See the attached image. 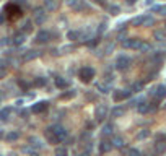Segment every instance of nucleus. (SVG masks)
<instances>
[{"label": "nucleus", "mask_w": 166, "mask_h": 156, "mask_svg": "<svg viewBox=\"0 0 166 156\" xmlns=\"http://www.w3.org/2000/svg\"><path fill=\"white\" fill-rule=\"evenodd\" d=\"M5 16L8 20H12V21H17V20H20L21 16H23V11H21V8L17 3H8L5 7Z\"/></svg>", "instance_id": "f257e3e1"}, {"label": "nucleus", "mask_w": 166, "mask_h": 156, "mask_svg": "<svg viewBox=\"0 0 166 156\" xmlns=\"http://www.w3.org/2000/svg\"><path fill=\"white\" fill-rule=\"evenodd\" d=\"M78 78H80L83 83H91V80L95 78V68L88 67V65L82 67L80 70H78Z\"/></svg>", "instance_id": "f03ea898"}, {"label": "nucleus", "mask_w": 166, "mask_h": 156, "mask_svg": "<svg viewBox=\"0 0 166 156\" xmlns=\"http://www.w3.org/2000/svg\"><path fill=\"white\" fill-rule=\"evenodd\" d=\"M65 5L70 7V8L75 10V11H86L90 8L86 0H65Z\"/></svg>", "instance_id": "7ed1b4c3"}, {"label": "nucleus", "mask_w": 166, "mask_h": 156, "mask_svg": "<svg viewBox=\"0 0 166 156\" xmlns=\"http://www.w3.org/2000/svg\"><path fill=\"white\" fill-rule=\"evenodd\" d=\"M142 44H143V41L137 39V38H129V39H124V42H122L124 49H130V51H140Z\"/></svg>", "instance_id": "20e7f679"}, {"label": "nucleus", "mask_w": 166, "mask_h": 156, "mask_svg": "<svg viewBox=\"0 0 166 156\" xmlns=\"http://www.w3.org/2000/svg\"><path fill=\"white\" fill-rule=\"evenodd\" d=\"M130 63H132L130 57L121 54V55H117V59H116V68L121 70V72H124V70H127L129 67H130Z\"/></svg>", "instance_id": "39448f33"}, {"label": "nucleus", "mask_w": 166, "mask_h": 156, "mask_svg": "<svg viewBox=\"0 0 166 156\" xmlns=\"http://www.w3.org/2000/svg\"><path fill=\"white\" fill-rule=\"evenodd\" d=\"M49 130L57 137V140H59V141H64V140L67 138V130L64 129L62 125H59V124H55V125H52V127H49Z\"/></svg>", "instance_id": "423d86ee"}, {"label": "nucleus", "mask_w": 166, "mask_h": 156, "mask_svg": "<svg viewBox=\"0 0 166 156\" xmlns=\"http://www.w3.org/2000/svg\"><path fill=\"white\" fill-rule=\"evenodd\" d=\"M150 94L153 96L156 101H163V99L166 98V86L164 85H158V86H155L150 91Z\"/></svg>", "instance_id": "0eeeda50"}, {"label": "nucleus", "mask_w": 166, "mask_h": 156, "mask_svg": "<svg viewBox=\"0 0 166 156\" xmlns=\"http://www.w3.org/2000/svg\"><path fill=\"white\" fill-rule=\"evenodd\" d=\"M129 96H130V91H127V89H116V91H114V94H112V99L116 103H121V101H124V99H127Z\"/></svg>", "instance_id": "6e6552de"}, {"label": "nucleus", "mask_w": 166, "mask_h": 156, "mask_svg": "<svg viewBox=\"0 0 166 156\" xmlns=\"http://www.w3.org/2000/svg\"><path fill=\"white\" fill-rule=\"evenodd\" d=\"M49 39H50V33L49 31H46V30H41L38 34H36V42L38 44H46V42H49Z\"/></svg>", "instance_id": "1a4fd4ad"}, {"label": "nucleus", "mask_w": 166, "mask_h": 156, "mask_svg": "<svg viewBox=\"0 0 166 156\" xmlns=\"http://www.w3.org/2000/svg\"><path fill=\"white\" fill-rule=\"evenodd\" d=\"M107 114V106L106 104H98L96 109H95V117L96 120H103Z\"/></svg>", "instance_id": "9d476101"}, {"label": "nucleus", "mask_w": 166, "mask_h": 156, "mask_svg": "<svg viewBox=\"0 0 166 156\" xmlns=\"http://www.w3.org/2000/svg\"><path fill=\"white\" fill-rule=\"evenodd\" d=\"M26 36H28V34H25L23 31H18L15 36H13L12 44H13V46H21V44H23V42L26 41Z\"/></svg>", "instance_id": "9b49d317"}, {"label": "nucleus", "mask_w": 166, "mask_h": 156, "mask_svg": "<svg viewBox=\"0 0 166 156\" xmlns=\"http://www.w3.org/2000/svg\"><path fill=\"white\" fill-rule=\"evenodd\" d=\"M46 109H47V101H39V103L33 104V108H31V111L34 114H41V112H44Z\"/></svg>", "instance_id": "f8f14e48"}, {"label": "nucleus", "mask_w": 166, "mask_h": 156, "mask_svg": "<svg viewBox=\"0 0 166 156\" xmlns=\"http://www.w3.org/2000/svg\"><path fill=\"white\" fill-rule=\"evenodd\" d=\"M34 21L38 25H42L46 21V13H44V10H42V8H36L34 10Z\"/></svg>", "instance_id": "ddd939ff"}, {"label": "nucleus", "mask_w": 166, "mask_h": 156, "mask_svg": "<svg viewBox=\"0 0 166 156\" xmlns=\"http://www.w3.org/2000/svg\"><path fill=\"white\" fill-rule=\"evenodd\" d=\"M54 83H55V86L57 88H59V89H65L67 86H69V80H65V78H64V76H59V75H57L55 78H54Z\"/></svg>", "instance_id": "4468645a"}, {"label": "nucleus", "mask_w": 166, "mask_h": 156, "mask_svg": "<svg viewBox=\"0 0 166 156\" xmlns=\"http://www.w3.org/2000/svg\"><path fill=\"white\" fill-rule=\"evenodd\" d=\"M126 111L127 109L124 108V106H116V108L111 111V117H122L126 114Z\"/></svg>", "instance_id": "2eb2a0df"}, {"label": "nucleus", "mask_w": 166, "mask_h": 156, "mask_svg": "<svg viewBox=\"0 0 166 156\" xmlns=\"http://www.w3.org/2000/svg\"><path fill=\"white\" fill-rule=\"evenodd\" d=\"M112 148H114L112 143H111V141H107V140H103V141L99 143V151H101V153H107V151H111Z\"/></svg>", "instance_id": "dca6fc26"}, {"label": "nucleus", "mask_w": 166, "mask_h": 156, "mask_svg": "<svg viewBox=\"0 0 166 156\" xmlns=\"http://www.w3.org/2000/svg\"><path fill=\"white\" fill-rule=\"evenodd\" d=\"M39 54H41V52H38V51H30V52H26V54L23 55V60H25V62L33 60V59H36V57H39Z\"/></svg>", "instance_id": "f3484780"}, {"label": "nucleus", "mask_w": 166, "mask_h": 156, "mask_svg": "<svg viewBox=\"0 0 166 156\" xmlns=\"http://www.w3.org/2000/svg\"><path fill=\"white\" fill-rule=\"evenodd\" d=\"M67 38H69L70 41L82 39V31H69V33H67Z\"/></svg>", "instance_id": "a211bd4d"}, {"label": "nucleus", "mask_w": 166, "mask_h": 156, "mask_svg": "<svg viewBox=\"0 0 166 156\" xmlns=\"http://www.w3.org/2000/svg\"><path fill=\"white\" fill-rule=\"evenodd\" d=\"M137 109H139L140 114H147V112H150V103H145V101H143V103L139 104V108H137Z\"/></svg>", "instance_id": "6ab92c4d"}, {"label": "nucleus", "mask_w": 166, "mask_h": 156, "mask_svg": "<svg viewBox=\"0 0 166 156\" xmlns=\"http://www.w3.org/2000/svg\"><path fill=\"white\" fill-rule=\"evenodd\" d=\"M153 38H155L156 41H164V39H166V31H164V30H156V31L153 33Z\"/></svg>", "instance_id": "aec40b11"}, {"label": "nucleus", "mask_w": 166, "mask_h": 156, "mask_svg": "<svg viewBox=\"0 0 166 156\" xmlns=\"http://www.w3.org/2000/svg\"><path fill=\"white\" fill-rule=\"evenodd\" d=\"M55 156H69V150L65 146H57L55 148V151H54Z\"/></svg>", "instance_id": "412c9836"}, {"label": "nucleus", "mask_w": 166, "mask_h": 156, "mask_svg": "<svg viewBox=\"0 0 166 156\" xmlns=\"http://www.w3.org/2000/svg\"><path fill=\"white\" fill-rule=\"evenodd\" d=\"M21 31H23L25 34H28V33H31L33 31V23L30 20H26L25 23H23V28H21Z\"/></svg>", "instance_id": "4be33fe9"}, {"label": "nucleus", "mask_w": 166, "mask_h": 156, "mask_svg": "<svg viewBox=\"0 0 166 156\" xmlns=\"http://www.w3.org/2000/svg\"><path fill=\"white\" fill-rule=\"evenodd\" d=\"M153 11L158 13V15H161V16H166V5H156V7H153Z\"/></svg>", "instance_id": "5701e85b"}, {"label": "nucleus", "mask_w": 166, "mask_h": 156, "mask_svg": "<svg viewBox=\"0 0 166 156\" xmlns=\"http://www.w3.org/2000/svg\"><path fill=\"white\" fill-rule=\"evenodd\" d=\"M143 20H145V15L135 16V18L130 21V25H132V26H142V25H143Z\"/></svg>", "instance_id": "b1692460"}, {"label": "nucleus", "mask_w": 166, "mask_h": 156, "mask_svg": "<svg viewBox=\"0 0 166 156\" xmlns=\"http://www.w3.org/2000/svg\"><path fill=\"white\" fill-rule=\"evenodd\" d=\"M143 89V81H137L132 85V88H130V93H139V91Z\"/></svg>", "instance_id": "393cba45"}, {"label": "nucleus", "mask_w": 166, "mask_h": 156, "mask_svg": "<svg viewBox=\"0 0 166 156\" xmlns=\"http://www.w3.org/2000/svg\"><path fill=\"white\" fill-rule=\"evenodd\" d=\"M12 111H13L12 108H3V109H0V119L7 120V119H8V116H10V112H12Z\"/></svg>", "instance_id": "a878e982"}, {"label": "nucleus", "mask_w": 166, "mask_h": 156, "mask_svg": "<svg viewBox=\"0 0 166 156\" xmlns=\"http://www.w3.org/2000/svg\"><path fill=\"white\" fill-rule=\"evenodd\" d=\"M112 130H114V127H112V124H104L103 125V135H111L112 133Z\"/></svg>", "instance_id": "bb28decb"}, {"label": "nucleus", "mask_w": 166, "mask_h": 156, "mask_svg": "<svg viewBox=\"0 0 166 156\" xmlns=\"http://www.w3.org/2000/svg\"><path fill=\"white\" fill-rule=\"evenodd\" d=\"M46 10H49V11H52V10H55L57 8V2L55 0H46Z\"/></svg>", "instance_id": "cd10ccee"}, {"label": "nucleus", "mask_w": 166, "mask_h": 156, "mask_svg": "<svg viewBox=\"0 0 166 156\" xmlns=\"http://www.w3.org/2000/svg\"><path fill=\"white\" fill-rule=\"evenodd\" d=\"M46 83H47V80H46V78L44 76H38V78H36V80H34V86H46Z\"/></svg>", "instance_id": "c85d7f7f"}, {"label": "nucleus", "mask_w": 166, "mask_h": 156, "mask_svg": "<svg viewBox=\"0 0 166 156\" xmlns=\"http://www.w3.org/2000/svg\"><path fill=\"white\" fill-rule=\"evenodd\" d=\"M46 137H47V140L50 141V143H59V140H57V137H55L54 133H52V132L49 130V129L46 130Z\"/></svg>", "instance_id": "c756f323"}, {"label": "nucleus", "mask_w": 166, "mask_h": 156, "mask_svg": "<svg viewBox=\"0 0 166 156\" xmlns=\"http://www.w3.org/2000/svg\"><path fill=\"white\" fill-rule=\"evenodd\" d=\"M7 141H13V140H18L20 138V132H10V133H7Z\"/></svg>", "instance_id": "7c9ffc66"}, {"label": "nucleus", "mask_w": 166, "mask_h": 156, "mask_svg": "<svg viewBox=\"0 0 166 156\" xmlns=\"http://www.w3.org/2000/svg\"><path fill=\"white\" fill-rule=\"evenodd\" d=\"M111 143H112V146H117V148H122V146H124V140H122L121 137H114V138H112V141H111Z\"/></svg>", "instance_id": "2f4dec72"}, {"label": "nucleus", "mask_w": 166, "mask_h": 156, "mask_svg": "<svg viewBox=\"0 0 166 156\" xmlns=\"http://www.w3.org/2000/svg\"><path fill=\"white\" fill-rule=\"evenodd\" d=\"M151 25H155V18L150 16V15H145V20H143L142 26H151Z\"/></svg>", "instance_id": "473e14b6"}, {"label": "nucleus", "mask_w": 166, "mask_h": 156, "mask_svg": "<svg viewBox=\"0 0 166 156\" xmlns=\"http://www.w3.org/2000/svg\"><path fill=\"white\" fill-rule=\"evenodd\" d=\"M155 148H156L158 153H164L166 151V141H158Z\"/></svg>", "instance_id": "72a5a7b5"}, {"label": "nucleus", "mask_w": 166, "mask_h": 156, "mask_svg": "<svg viewBox=\"0 0 166 156\" xmlns=\"http://www.w3.org/2000/svg\"><path fill=\"white\" fill-rule=\"evenodd\" d=\"M75 94H77L75 91H74V89H70V91H67V93H62V94H60V99H72Z\"/></svg>", "instance_id": "f704fd0d"}, {"label": "nucleus", "mask_w": 166, "mask_h": 156, "mask_svg": "<svg viewBox=\"0 0 166 156\" xmlns=\"http://www.w3.org/2000/svg\"><path fill=\"white\" fill-rule=\"evenodd\" d=\"M147 137H150V130H142L139 135H137V140H143V138H147Z\"/></svg>", "instance_id": "c9c22d12"}, {"label": "nucleus", "mask_w": 166, "mask_h": 156, "mask_svg": "<svg viewBox=\"0 0 166 156\" xmlns=\"http://www.w3.org/2000/svg\"><path fill=\"white\" fill-rule=\"evenodd\" d=\"M98 89L101 93H107V89H109V85H104V83H98Z\"/></svg>", "instance_id": "e433bc0d"}, {"label": "nucleus", "mask_w": 166, "mask_h": 156, "mask_svg": "<svg viewBox=\"0 0 166 156\" xmlns=\"http://www.w3.org/2000/svg\"><path fill=\"white\" fill-rule=\"evenodd\" d=\"M148 51H151V46L148 44V42L143 41V44H142V47H140V52H148Z\"/></svg>", "instance_id": "4c0bfd02"}, {"label": "nucleus", "mask_w": 166, "mask_h": 156, "mask_svg": "<svg viewBox=\"0 0 166 156\" xmlns=\"http://www.w3.org/2000/svg\"><path fill=\"white\" fill-rule=\"evenodd\" d=\"M109 11H111V15H117V13L121 11V8H119L117 5H111L109 7Z\"/></svg>", "instance_id": "58836bf2"}, {"label": "nucleus", "mask_w": 166, "mask_h": 156, "mask_svg": "<svg viewBox=\"0 0 166 156\" xmlns=\"http://www.w3.org/2000/svg\"><path fill=\"white\" fill-rule=\"evenodd\" d=\"M30 141H33L31 145H33V146H36V148H38V146L41 148V146H42V145H41V141H39L38 138H34V137H31V138H30Z\"/></svg>", "instance_id": "ea45409f"}, {"label": "nucleus", "mask_w": 166, "mask_h": 156, "mask_svg": "<svg viewBox=\"0 0 166 156\" xmlns=\"http://www.w3.org/2000/svg\"><path fill=\"white\" fill-rule=\"evenodd\" d=\"M129 156H140V151L137 150V148H130V150H129Z\"/></svg>", "instance_id": "a19ab883"}, {"label": "nucleus", "mask_w": 166, "mask_h": 156, "mask_svg": "<svg viewBox=\"0 0 166 156\" xmlns=\"http://www.w3.org/2000/svg\"><path fill=\"white\" fill-rule=\"evenodd\" d=\"M77 156H91V148H86L85 151H82V153H77Z\"/></svg>", "instance_id": "79ce46f5"}, {"label": "nucleus", "mask_w": 166, "mask_h": 156, "mask_svg": "<svg viewBox=\"0 0 166 156\" xmlns=\"http://www.w3.org/2000/svg\"><path fill=\"white\" fill-rule=\"evenodd\" d=\"M99 33H103V31H106V23H101L99 25V30H98Z\"/></svg>", "instance_id": "37998d69"}, {"label": "nucleus", "mask_w": 166, "mask_h": 156, "mask_svg": "<svg viewBox=\"0 0 166 156\" xmlns=\"http://www.w3.org/2000/svg\"><path fill=\"white\" fill-rule=\"evenodd\" d=\"M5 21V13H0V25Z\"/></svg>", "instance_id": "c03bdc74"}, {"label": "nucleus", "mask_w": 166, "mask_h": 156, "mask_svg": "<svg viewBox=\"0 0 166 156\" xmlns=\"http://www.w3.org/2000/svg\"><path fill=\"white\" fill-rule=\"evenodd\" d=\"M137 0H127V3H135Z\"/></svg>", "instance_id": "a18cd8bd"}, {"label": "nucleus", "mask_w": 166, "mask_h": 156, "mask_svg": "<svg viewBox=\"0 0 166 156\" xmlns=\"http://www.w3.org/2000/svg\"><path fill=\"white\" fill-rule=\"evenodd\" d=\"M31 156H38V154H36V153H33V154H31Z\"/></svg>", "instance_id": "49530a36"}, {"label": "nucleus", "mask_w": 166, "mask_h": 156, "mask_svg": "<svg viewBox=\"0 0 166 156\" xmlns=\"http://www.w3.org/2000/svg\"><path fill=\"white\" fill-rule=\"evenodd\" d=\"M164 31H166V23H164Z\"/></svg>", "instance_id": "de8ad7c7"}, {"label": "nucleus", "mask_w": 166, "mask_h": 156, "mask_svg": "<svg viewBox=\"0 0 166 156\" xmlns=\"http://www.w3.org/2000/svg\"><path fill=\"white\" fill-rule=\"evenodd\" d=\"M10 156H17V154H10Z\"/></svg>", "instance_id": "09e8293b"}]
</instances>
